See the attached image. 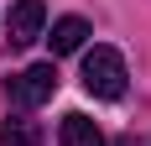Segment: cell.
I'll list each match as a JSON object with an SVG mask.
<instances>
[{
	"instance_id": "1",
	"label": "cell",
	"mask_w": 151,
	"mask_h": 146,
	"mask_svg": "<svg viewBox=\"0 0 151 146\" xmlns=\"http://www.w3.org/2000/svg\"><path fill=\"white\" fill-rule=\"evenodd\" d=\"M125 58L115 52V47H94V52H83V89H89L94 99H120L125 94Z\"/></svg>"
},
{
	"instance_id": "2",
	"label": "cell",
	"mask_w": 151,
	"mask_h": 146,
	"mask_svg": "<svg viewBox=\"0 0 151 146\" xmlns=\"http://www.w3.org/2000/svg\"><path fill=\"white\" fill-rule=\"evenodd\" d=\"M52 94H58V68L52 63H31V68H21L11 78V104H21V110H37Z\"/></svg>"
},
{
	"instance_id": "3",
	"label": "cell",
	"mask_w": 151,
	"mask_h": 146,
	"mask_svg": "<svg viewBox=\"0 0 151 146\" xmlns=\"http://www.w3.org/2000/svg\"><path fill=\"white\" fill-rule=\"evenodd\" d=\"M42 21H47V0H16L11 5V42L26 47L42 37Z\"/></svg>"
},
{
	"instance_id": "4",
	"label": "cell",
	"mask_w": 151,
	"mask_h": 146,
	"mask_svg": "<svg viewBox=\"0 0 151 146\" xmlns=\"http://www.w3.org/2000/svg\"><path fill=\"white\" fill-rule=\"evenodd\" d=\"M47 42H52V58H68V52H78V47L89 42V21H83V16H63Z\"/></svg>"
},
{
	"instance_id": "5",
	"label": "cell",
	"mask_w": 151,
	"mask_h": 146,
	"mask_svg": "<svg viewBox=\"0 0 151 146\" xmlns=\"http://www.w3.org/2000/svg\"><path fill=\"white\" fill-rule=\"evenodd\" d=\"M63 146H104V131L73 110V115H63Z\"/></svg>"
},
{
	"instance_id": "6",
	"label": "cell",
	"mask_w": 151,
	"mask_h": 146,
	"mask_svg": "<svg viewBox=\"0 0 151 146\" xmlns=\"http://www.w3.org/2000/svg\"><path fill=\"white\" fill-rule=\"evenodd\" d=\"M0 141H5V146H42V131H37V120L11 115L5 125H0Z\"/></svg>"
}]
</instances>
